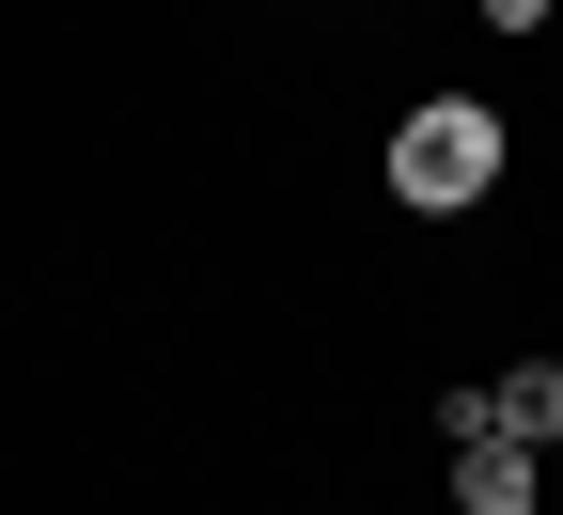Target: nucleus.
<instances>
[{"label":"nucleus","instance_id":"1","mask_svg":"<svg viewBox=\"0 0 563 515\" xmlns=\"http://www.w3.org/2000/svg\"><path fill=\"white\" fill-rule=\"evenodd\" d=\"M485 188H501V110H470V94H422V110L391 125V203L454 219V203H485Z\"/></svg>","mask_w":563,"mask_h":515},{"label":"nucleus","instance_id":"2","mask_svg":"<svg viewBox=\"0 0 563 515\" xmlns=\"http://www.w3.org/2000/svg\"><path fill=\"white\" fill-rule=\"evenodd\" d=\"M548 454H517V437H454V515H532Z\"/></svg>","mask_w":563,"mask_h":515},{"label":"nucleus","instance_id":"3","mask_svg":"<svg viewBox=\"0 0 563 515\" xmlns=\"http://www.w3.org/2000/svg\"><path fill=\"white\" fill-rule=\"evenodd\" d=\"M485 437H517V454H563V359H517V376L485 391Z\"/></svg>","mask_w":563,"mask_h":515},{"label":"nucleus","instance_id":"4","mask_svg":"<svg viewBox=\"0 0 563 515\" xmlns=\"http://www.w3.org/2000/svg\"><path fill=\"white\" fill-rule=\"evenodd\" d=\"M485 32H548V0H485Z\"/></svg>","mask_w":563,"mask_h":515},{"label":"nucleus","instance_id":"5","mask_svg":"<svg viewBox=\"0 0 563 515\" xmlns=\"http://www.w3.org/2000/svg\"><path fill=\"white\" fill-rule=\"evenodd\" d=\"M548 16H563V0H548Z\"/></svg>","mask_w":563,"mask_h":515}]
</instances>
